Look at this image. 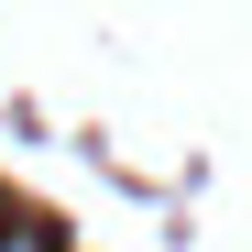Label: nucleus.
Instances as JSON below:
<instances>
[{
    "mask_svg": "<svg viewBox=\"0 0 252 252\" xmlns=\"http://www.w3.org/2000/svg\"><path fill=\"white\" fill-rule=\"evenodd\" d=\"M0 252H44V230H22V220H11V230H0Z\"/></svg>",
    "mask_w": 252,
    "mask_h": 252,
    "instance_id": "f257e3e1",
    "label": "nucleus"
}]
</instances>
